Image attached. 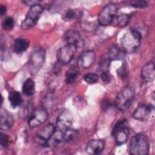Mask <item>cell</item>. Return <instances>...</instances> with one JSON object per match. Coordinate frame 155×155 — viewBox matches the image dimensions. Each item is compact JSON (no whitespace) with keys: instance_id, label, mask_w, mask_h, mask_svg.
<instances>
[{"instance_id":"obj_1","label":"cell","mask_w":155,"mask_h":155,"mask_svg":"<svg viewBox=\"0 0 155 155\" xmlns=\"http://www.w3.org/2000/svg\"><path fill=\"white\" fill-rule=\"evenodd\" d=\"M142 35L136 30L127 32L120 39L121 48L125 53H133L140 46Z\"/></svg>"},{"instance_id":"obj_2","label":"cell","mask_w":155,"mask_h":155,"mask_svg":"<svg viewBox=\"0 0 155 155\" xmlns=\"http://www.w3.org/2000/svg\"><path fill=\"white\" fill-rule=\"evenodd\" d=\"M150 145L147 137L142 133L134 135L130 140L129 151L133 155H147L149 153Z\"/></svg>"},{"instance_id":"obj_3","label":"cell","mask_w":155,"mask_h":155,"mask_svg":"<svg viewBox=\"0 0 155 155\" xmlns=\"http://www.w3.org/2000/svg\"><path fill=\"white\" fill-rule=\"evenodd\" d=\"M135 97L134 89L130 86L122 88L118 93L116 98V105L118 110L124 111L131 105Z\"/></svg>"},{"instance_id":"obj_4","label":"cell","mask_w":155,"mask_h":155,"mask_svg":"<svg viewBox=\"0 0 155 155\" xmlns=\"http://www.w3.org/2000/svg\"><path fill=\"white\" fill-rule=\"evenodd\" d=\"M130 128L127 120L125 119L119 120L112 131V135L114 137L116 145L119 146L125 143L128 138Z\"/></svg>"},{"instance_id":"obj_5","label":"cell","mask_w":155,"mask_h":155,"mask_svg":"<svg viewBox=\"0 0 155 155\" xmlns=\"http://www.w3.org/2000/svg\"><path fill=\"white\" fill-rule=\"evenodd\" d=\"M45 50L41 47L33 48L29 58L28 66L32 74L38 72L44 65L45 61Z\"/></svg>"},{"instance_id":"obj_6","label":"cell","mask_w":155,"mask_h":155,"mask_svg":"<svg viewBox=\"0 0 155 155\" xmlns=\"http://www.w3.org/2000/svg\"><path fill=\"white\" fill-rule=\"evenodd\" d=\"M43 11L44 8L39 4L30 7L25 18L21 23V28L27 30L34 26L39 19Z\"/></svg>"},{"instance_id":"obj_7","label":"cell","mask_w":155,"mask_h":155,"mask_svg":"<svg viewBox=\"0 0 155 155\" xmlns=\"http://www.w3.org/2000/svg\"><path fill=\"white\" fill-rule=\"evenodd\" d=\"M117 12V5L114 3H109L100 12L97 16L98 23L103 26L111 24Z\"/></svg>"},{"instance_id":"obj_8","label":"cell","mask_w":155,"mask_h":155,"mask_svg":"<svg viewBox=\"0 0 155 155\" xmlns=\"http://www.w3.org/2000/svg\"><path fill=\"white\" fill-rule=\"evenodd\" d=\"M75 45L66 44L60 48L57 52V59L59 64L61 65H67L69 64L73 59L77 50Z\"/></svg>"},{"instance_id":"obj_9","label":"cell","mask_w":155,"mask_h":155,"mask_svg":"<svg viewBox=\"0 0 155 155\" xmlns=\"http://www.w3.org/2000/svg\"><path fill=\"white\" fill-rule=\"evenodd\" d=\"M73 115L68 110H64L58 116L55 130L64 134L65 131L69 129L73 123Z\"/></svg>"},{"instance_id":"obj_10","label":"cell","mask_w":155,"mask_h":155,"mask_svg":"<svg viewBox=\"0 0 155 155\" xmlns=\"http://www.w3.org/2000/svg\"><path fill=\"white\" fill-rule=\"evenodd\" d=\"M48 117V113L45 108L35 110L28 118V124L30 128H35L44 124Z\"/></svg>"},{"instance_id":"obj_11","label":"cell","mask_w":155,"mask_h":155,"mask_svg":"<svg viewBox=\"0 0 155 155\" xmlns=\"http://www.w3.org/2000/svg\"><path fill=\"white\" fill-rule=\"evenodd\" d=\"M55 131V126L53 124H48L42 128L34 137V142L41 145H46L48 140L51 138Z\"/></svg>"},{"instance_id":"obj_12","label":"cell","mask_w":155,"mask_h":155,"mask_svg":"<svg viewBox=\"0 0 155 155\" xmlns=\"http://www.w3.org/2000/svg\"><path fill=\"white\" fill-rule=\"evenodd\" d=\"M153 110L154 107L151 105L139 104L134 110L133 117L139 121H146L150 118Z\"/></svg>"},{"instance_id":"obj_13","label":"cell","mask_w":155,"mask_h":155,"mask_svg":"<svg viewBox=\"0 0 155 155\" xmlns=\"http://www.w3.org/2000/svg\"><path fill=\"white\" fill-rule=\"evenodd\" d=\"M96 54L93 50H86L82 53L78 59V65L80 68L87 69L94 62Z\"/></svg>"},{"instance_id":"obj_14","label":"cell","mask_w":155,"mask_h":155,"mask_svg":"<svg viewBox=\"0 0 155 155\" xmlns=\"http://www.w3.org/2000/svg\"><path fill=\"white\" fill-rule=\"evenodd\" d=\"M105 147V141L103 139H96L91 140L87 144L85 151L88 154L97 155L102 153Z\"/></svg>"},{"instance_id":"obj_15","label":"cell","mask_w":155,"mask_h":155,"mask_svg":"<svg viewBox=\"0 0 155 155\" xmlns=\"http://www.w3.org/2000/svg\"><path fill=\"white\" fill-rule=\"evenodd\" d=\"M64 39L67 44L75 45L77 48L82 44V38L80 33L73 29H70L64 33Z\"/></svg>"},{"instance_id":"obj_16","label":"cell","mask_w":155,"mask_h":155,"mask_svg":"<svg viewBox=\"0 0 155 155\" xmlns=\"http://www.w3.org/2000/svg\"><path fill=\"white\" fill-rule=\"evenodd\" d=\"M141 77L145 82H151L154 79L155 70L153 62H148L143 67L141 71Z\"/></svg>"},{"instance_id":"obj_17","label":"cell","mask_w":155,"mask_h":155,"mask_svg":"<svg viewBox=\"0 0 155 155\" xmlns=\"http://www.w3.org/2000/svg\"><path fill=\"white\" fill-rule=\"evenodd\" d=\"M13 118L7 110L1 108L0 114V128L1 130H9L13 124Z\"/></svg>"},{"instance_id":"obj_18","label":"cell","mask_w":155,"mask_h":155,"mask_svg":"<svg viewBox=\"0 0 155 155\" xmlns=\"http://www.w3.org/2000/svg\"><path fill=\"white\" fill-rule=\"evenodd\" d=\"M30 45L28 39L19 38H16L13 43V51L17 54H21L27 50Z\"/></svg>"},{"instance_id":"obj_19","label":"cell","mask_w":155,"mask_h":155,"mask_svg":"<svg viewBox=\"0 0 155 155\" xmlns=\"http://www.w3.org/2000/svg\"><path fill=\"white\" fill-rule=\"evenodd\" d=\"M22 93L27 96H31L35 91V83L31 79H27L22 87Z\"/></svg>"},{"instance_id":"obj_20","label":"cell","mask_w":155,"mask_h":155,"mask_svg":"<svg viewBox=\"0 0 155 155\" xmlns=\"http://www.w3.org/2000/svg\"><path fill=\"white\" fill-rule=\"evenodd\" d=\"M125 53L122 50L121 48L118 47L117 46L114 45L112 46L108 50V53L106 54L107 57L111 60H116L122 58V56L124 55Z\"/></svg>"},{"instance_id":"obj_21","label":"cell","mask_w":155,"mask_h":155,"mask_svg":"<svg viewBox=\"0 0 155 155\" xmlns=\"http://www.w3.org/2000/svg\"><path fill=\"white\" fill-rule=\"evenodd\" d=\"M8 100L10 105L13 108L19 107L23 103V99L18 91H12L8 95Z\"/></svg>"},{"instance_id":"obj_22","label":"cell","mask_w":155,"mask_h":155,"mask_svg":"<svg viewBox=\"0 0 155 155\" xmlns=\"http://www.w3.org/2000/svg\"><path fill=\"white\" fill-rule=\"evenodd\" d=\"M130 16L127 14H122L119 15H116L113 21H112L111 24H113L114 26L119 27H123L127 25L130 21Z\"/></svg>"},{"instance_id":"obj_23","label":"cell","mask_w":155,"mask_h":155,"mask_svg":"<svg viewBox=\"0 0 155 155\" xmlns=\"http://www.w3.org/2000/svg\"><path fill=\"white\" fill-rule=\"evenodd\" d=\"M78 76V71L75 69L68 70L65 74V82L67 84H73L75 82Z\"/></svg>"},{"instance_id":"obj_24","label":"cell","mask_w":155,"mask_h":155,"mask_svg":"<svg viewBox=\"0 0 155 155\" xmlns=\"http://www.w3.org/2000/svg\"><path fill=\"white\" fill-rule=\"evenodd\" d=\"M111 61L107 57V55L104 56L101 59V61L99 62V68L102 72L108 71Z\"/></svg>"},{"instance_id":"obj_25","label":"cell","mask_w":155,"mask_h":155,"mask_svg":"<svg viewBox=\"0 0 155 155\" xmlns=\"http://www.w3.org/2000/svg\"><path fill=\"white\" fill-rule=\"evenodd\" d=\"M78 134V131L74 129H71L70 128L68 129L64 134L63 140L65 142H69L73 140Z\"/></svg>"},{"instance_id":"obj_26","label":"cell","mask_w":155,"mask_h":155,"mask_svg":"<svg viewBox=\"0 0 155 155\" xmlns=\"http://www.w3.org/2000/svg\"><path fill=\"white\" fill-rule=\"evenodd\" d=\"M2 28L6 31L11 30L14 27V19L12 17H7L2 23Z\"/></svg>"},{"instance_id":"obj_27","label":"cell","mask_w":155,"mask_h":155,"mask_svg":"<svg viewBox=\"0 0 155 155\" xmlns=\"http://www.w3.org/2000/svg\"><path fill=\"white\" fill-rule=\"evenodd\" d=\"M84 81L88 84H94L99 79V76L94 73H89L85 75L84 78Z\"/></svg>"},{"instance_id":"obj_28","label":"cell","mask_w":155,"mask_h":155,"mask_svg":"<svg viewBox=\"0 0 155 155\" xmlns=\"http://www.w3.org/2000/svg\"><path fill=\"white\" fill-rule=\"evenodd\" d=\"M76 16V13L74 10L68 9L62 15V18L65 21H71L74 19Z\"/></svg>"},{"instance_id":"obj_29","label":"cell","mask_w":155,"mask_h":155,"mask_svg":"<svg viewBox=\"0 0 155 155\" xmlns=\"http://www.w3.org/2000/svg\"><path fill=\"white\" fill-rule=\"evenodd\" d=\"M130 4L135 8H145L148 6L147 2L144 1H132Z\"/></svg>"},{"instance_id":"obj_30","label":"cell","mask_w":155,"mask_h":155,"mask_svg":"<svg viewBox=\"0 0 155 155\" xmlns=\"http://www.w3.org/2000/svg\"><path fill=\"white\" fill-rule=\"evenodd\" d=\"M0 142H1V145L2 147L7 148L8 147V143H9L8 136L5 133H3L2 131L1 132V134H0Z\"/></svg>"},{"instance_id":"obj_31","label":"cell","mask_w":155,"mask_h":155,"mask_svg":"<svg viewBox=\"0 0 155 155\" xmlns=\"http://www.w3.org/2000/svg\"><path fill=\"white\" fill-rule=\"evenodd\" d=\"M128 68L126 65L123 64L122 66L117 70V74L121 78H125L128 74Z\"/></svg>"},{"instance_id":"obj_32","label":"cell","mask_w":155,"mask_h":155,"mask_svg":"<svg viewBox=\"0 0 155 155\" xmlns=\"http://www.w3.org/2000/svg\"><path fill=\"white\" fill-rule=\"evenodd\" d=\"M101 78H102V81H103L105 84L109 83V82L111 81V76L110 75L108 71H104V72H102V74H101Z\"/></svg>"},{"instance_id":"obj_33","label":"cell","mask_w":155,"mask_h":155,"mask_svg":"<svg viewBox=\"0 0 155 155\" xmlns=\"http://www.w3.org/2000/svg\"><path fill=\"white\" fill-rule=\"evenodd\" d=\"M23 3L26 4L27 5H29L30 7L33 6L35 5L36 4H39V1H31V0H27V1H24Z\"/></svg>"},{"instance_id":"obj_34","label":"cell","mask_w":155,"mask_h":155,"mask_svg":"<svg viewBox=\"0 0 155 155\" xmlns=\"http://www.w3.org/2000/svg\"><path fill=\"white\" fill-rule=\"evenodd\" d=\"M109 107H110V103H109V102L107 101H104V102H102L101 108H102L104 110H105L107 109Z\"/></svg>"},{"instance_id":"obj_35","label":"cell","mask_w":155,"mask_h":155,"mask_svg":"<svg viewBox=\"0 0 155 155\" xmlns=\"http://www.w3.org/2000/svg\"><path fill=\"white\" fill-rule=\"evenodd\" d=\"M6 7L1 5L0 7V15L1 16H3L6 13Z\"/></svg>"}]
</instances>
